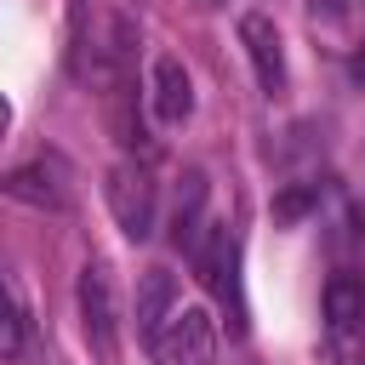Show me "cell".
I'll list each match as a JSON object with an SVG mask.
<instances>
[{"label":"cell","mask_w":365,"mask_h":365,"mask_svg":"<svg viewBox=\"0 0 365 365\" xmlns=\"http://www.w3.org/2000/svg\"><path fill=\"white\" fill-rule=\"evenodd\" d=\"M74 297H80L86 342L114 365V359H120V297H114V274H108V262H86V268H80Z\"/></svg>","instance_id":"cell-1"},{"label":"cell","mask_w":365,"mask_h":365,"mask_svg":"<svg viewBox=\"0 0 365 365\" xmlns=\"http://www.w3.org/2000/svg\"><path fill=\"white\" fill-rule=\"evenodd\" d=\"M103 194H108V211H114L125 240H148L154 234V177L137 160H114L108 177H103Z\"/></svg>","instance_id":"cell-2"},{"label":"cell","mask_w":365,"mask_h":365,"mask_svg":"<svg viewBox=\"0 0 365 365\" xmlns=\"http://www.w3.org/2000/svg\"><path fill=\"white\" fill-rule=\"evenodd\" d=\"M148 348H154L160 365H211V354H217V325H211L205 308H177Z\"/></svg>","instance_id":"cell-3"},{"label":"cell","mask_w":365,"mask_h":365,"mask_svg":"<svg viewBox=\"0 0 365 365\" xmlns=\"http://www.w3.org/2000/svg\"><path fill=\"white\" fill-rule=\"evenodd\" d=\"M240 46H245V57L257 68V86L268 97L285 91V40H279V29H274L268 11H245L240 17Z\"/></svg>","instance_id":"cell-4"},{"label":"cell","mask_w":365,"mask_h":365,"mask_svg":"<svg viewBox=\"0 0 365 365\" xmlns=\"http://www.w3.org/2000/svg\"><path fill=\"white\" fill-rule=\"evenodd\" d=\"M6 194L23 200V205H40V211H63L68 205V165L57 154H40V160H29L6 177Z\"/></svg>","instance_id":"cell-5"},{"label":"cell","mask_w":365,"mask_h":365,"mask_svg":"<svg viewBox=\"0 0 365 365\" xmlns=\"http://www.w3.org/2000/svg\"><path fill=\"white\" fill-rule=\"evenodd\" d=\"M148 86H154L148 97H154V120H160V125H182V120L194 114V80H188V68H182L171 51L154 57Z\"/></svg>","instance_id":"cell-6"},{"label":"cell","mask_w":365,"mask_h":365,"mask_svg":"<svg viewBox=\"0 0 365 365\" xmlns=\"http://www.w3.org/2000/svg\"><path fill=\"white\" fill-rule=\"evenodd\" d=\"M205 171H182L177 177V200H171V245L177 251H194L200 234H205Z\"/></svg>","instance_id":"cell-7"},{"label":"cell","mask_w":365,"mask_h":365,"mask_svg":"<svg viewBox=\"0 0 365 365\" xmlns=\"http://www.w3.org/2000/svg\"><path fill=\"white\" fill-rule=\"evenodd\" d=\"M171 314H177V279H171L165 268H148V274L137 279V331L154 342Z\"/></svg>","instance_id":"cell-8"},{"label":"cell","mask_w":365,"mask_h":365,"mask_svg":"<svg viewBox=\"0 0 365 365\" xmlns=\"http://www.w3.org/2000/svg\"><path fill=\"white\" fill-rule=\"evenodd\" d=\"M194 268H200L205 291H217V297L234 291V240H228V228L205 222V234H200V245H194Z\"/></svg>","instance_id":"cell-9"},{"label":"cell","mask_w":365,"mask_h":365,"mask_svg":"<svg viewBox=\"0 0 365 365\" xmlns=\"http://www.w3.org/2000/svg\"><path fill=\"white\" fill-rule=\"evenodd\" d=\"M325 319H331V331H359L365 325V279L359 274H331L325 279Z\"/></svg>","instance_id":"cell-10"},{"label":"cell","mask_w":365,"mask_h":365,"mask_svg":"<svg viewBox=\"0 0 365 365\" xmlns=\"http://www.w3.org/2000/svg\"><path fill=\"white\" fill-rule=\"evenodd\" d=\"M314 211V188H285L279 200H274V222H297V217H308Z\"/></svg>","instance_id":"cell-11"},{"label":"cell","mask_w":365,"mask_h":365,"mask_svg":"<svg viewBox=\"0 0 365 365\" xmlns=\"http://www.w3.org/2000/svg\"><path fill=\"white\" fill-rule=\"evenodd\" d=\"M23 336H29V319H23V308L11 302V314H6V342H0V354H6V359H17V354H23Z\"/></svg>","instance_id":"cell-12"},{"label":"cell","mask_w":365,"mask_h":365,"mask_svg":"<svg viewBox=\"0 0 365 365\" xmlns=\"http://www.w3.org/2000/svg\"><path fill=\"white\" fill-rule=\"evenodd\" d=\"M348 365H365V348H359V354H354V359H348Z\"/></svg>","instance_id":"cell-13"},{"label":"cell","mask_w":365,"mask_h":365,"mask_svg":"<svg viewBox=\"0 0 365 365\" xmlns=\"http://www.w3.org/2000/svg\"><path fill=\"white\" fill-rule=\"evenodd\" d=\"M205 6H217V0H205Z\"/></svg>","instance_id":"cell-14"}]
</instances>
